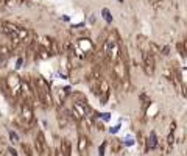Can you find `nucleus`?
<instances>
[{"instance_id":"f3484780","label":"nucleus","mask_w":187,"mask_h":156,"mask_svg":"<svg viewBox=\"0 0 187 156\" xmlns=\"http://www.w3.org/2000/svg\"><path fill=\"white\" fill-rule=\"evenodd\" d=\"M150 3H151L153 6H158V5H161V3H162V0H150Z\"/></svg>"},{"instance_id":"9b49d317","label":"nucleus","mask_w":187,"mask_h":156,"mask_svg":"<svg viewBox=\"0 0 187 156\" xmlns=\"http://www.w3.org/2000/svg\"><path fill=\"white\" fill-rule=\"evenodd\" d=\"M58 126L61 130H66L69 126V117L66 116V112H62V114H61V111L58 112Z\"/></svg>"},{"instance_id":"f03ea898","label":"nucleus","mask_w":187,"mask_h":156,"mask_svg":"<svg viewBox=\"0 0 187 156\" xmlns=\"http://www.w3.org/2000/svg\"><path fill=\"white\" fill-rule=\"evenodd\" d=\"M142 69L147 77H153L156 72V58L150 52H142Z\"/></svg>"},{"instance_id":"9d476101","label":"nucleus","mask_w":187,"mask_h":156,"mask_svg":"<svg viewBox=\"0 0 187 156\" xmlns=\"http://www.w3.org/2000/svg\"><path fill=\"white\" fill-rule=\"evenodd\" d=\"M162 77L165 78L168 81H173V83H176V78H175V72H173L172 66H165L162 69Z\"/></svg>"},{"instance_id":"7ed1b4c3","label":"nucleus","mask_w":187,"mask_h":156,"mask_svg":"<svg viewBox=\"0 0 187 156\" xmlns=\"http://www.w3.org/2000/svg\"><path fill=\"white\" fill-rule=\"evenodd\" d=\"M34 150H36V153H38V156H52L50 147L47 145V141H45L42 131H38V134H36V139H34Z\"/></svg>"},{"instance_id":"f257e3e1","label":"nucleus","mask_w":187,"mask_h":156,"mask_svg":"<svg viewBox=\"0 0 187 156\" xmlns=\"http://www.w3.org/2000/svg\"><path fill=\"white\" fill-rule=\"evenodd\" d=\"M20 119H22V126H25L27 130L34 123V111H33V106L30 103L20 100ZM24 128V130H25Z\"/></svg>"},{"instance_id":"423d86ee","label":"nucleus","mask_w":187,"mask_h":156,"mask_svg":"<svg viewBox=\"0 0 187 156\" xmlns=\"http://www.w3.org/2000/svg\"><path fill=\"white\" fill-rule=\"evenodd\" d=\"M90 147V141H89V136L86 134H80L78 137V153H86Z\"/></svg>"},{"instance_id":"20e7f679","label":"nucleus","mask_w":187,"mask_h":156,"mask_svg":"<svg viewBox=\"0 0 187 156\" xmlns=\"http://www.w3.org/2000/svg\"><path fill=\"white\" fill-rule=\"evenodd\" d=\"M6 89L14 92V98H19V91H20V78L16 73H8V77L5 78Z\"/></svg>"},{"instance_id":"4468645a","label":"nucleus","mask_w":187,"mask_h":156,"mask_svg":"<svg viewBox=\"0 0 187 156\" xmlns=\"http://www.w3.org/2000/svg\"><path fill=\"white\" fill-rule=\"evenodd\" d=\"M22 150L25 151L27 156H34V155H33V148H31L28 144H25V142H22Z\"/></svg>"},{"instance_id":"dca6fc26","label":"nucleus","mask_w":187,"mask_h":156,"mask_svg":"<svg viewBox=\"0 0 187 156\" xmlns=\"http://www.w3.org/2000/svg\"><path fill=\"white\" fill-rule=\"evenodd\" d=\"M103 14H104V17H106V20L108 22H111L112 19H111V16H109V11L108 10H103Z\"/></svg>"},{"instance_id":"2eb2a0df","label":"nucleus","mask_w":187,"mask_h":156,"mask_svg":"<svg viewBox=\"0 0 187 156\" xmlns=\"http://www.w3.org/2000/svg\"><path fill=\"white\" fill-rule=\"evenodd\" d=\"M10 139L11 142H19V136H17L16 131H10Z\"/></svg>"},{"instance_id":"39448f33","label":"nucleus","mask_w":187,"mask_h":156,"mask_svg":"<svg viewBox=\"0 0 187 156\" xmlns=\"http://www.w3.org/2000/svg\"><path fill=\"white\" fill-rule=\"evenodd\" d=\"M98 91H100V95H98L100 103L102 105L108 103L109 97H111V84H109V81L103 78V80L98 83Z\"/></svg>"},{"instance_id":"6ab92c4d","label":"nucleus","mask_w":187,"mask_h":156,"mask_svg":"<svg viewBox=\"0 0 187 156\" xmlns=\"http://www.w3.org/2000/svg\"><path fill=\"white\" fill-rule=\"evenodd\" d=\"M118 2H123V0H118Z\"/></svg>"},{"instance_id":"f8f14e48","label":"nucleus","mask_w":187,"mask_h":156,"mask_svg":"<svg viewBox=\"0 0 187 156\" xmlns=\"http://www.w3.org/2000/svg\"><path fill=\"white\" fill-rule=\"evenodd\" d=\"M137 47L140 52H148V45H150V41H147L144 36H137Z\"/></svg>"},{"instance_id":"0eeeda50","label":"nucleus","mask_w":187,"mask_h":156,"mask_svg":"<svg viewBox=\"0 0 187 156\" xmlns=\"http://www.w3.org/2000/svg\"><path fill=\"white\" fill-rule=\"evenodd\" d=\"M59 151H61V156H72V144H70L69 139H62L61 141Z\"/></svg>"},{"instance_id":"a211bd4d","label":"nucleus","mask_w":187,"mask_h":156,"mask_svg":"<svg viewBox=\"0 0 187 156\" xmlns=\"http://www.w3.org/2000/svg\"><path fill=\"white\" fill-rule=\"evenodd\" d=\"M8 151H10V155H13V156H17V151H16L14 148H8Z\"/></svg>"},{"instance_id":"1a4fd4ad","label":"nucleus","mask_w":187,"mask_h":156,"mask_svg":"<svg viewBox=\"0 0 187 156\" xmlns=\"http://www.w3.org/2000/svg\"><path fill=\"white\" fill-rule=\"evenodd\" d=\"M175 131H176V123H175V122H172V125H170V131H168V137H167L168 150L173 148V145H175Z\"/></svg>"},{"instance_id":"6e6552de","label":"nucleus","mask_w":187,"mask_h":156,"mask_svg":"<svg viewBox=\"0 0 187 156\" xmlns=\"http://www.w3.org/2000/svg\"><path fill=\"white\" fill-rule=\"evenodd\" d=\"M69 95L74 98L75 103H80V105H83V106H88V105H89L88 98H86V95L83 92H70Z\"/></svg>"},{"instance_id":"ddd939ff","label":"nucleus","mask_w":187,"mask_h":156,"mask_svg":"<svg viewBox=\"0 0 187 156\" xmlns=\"http://www.w3.org/2000/svg\"><path fill=\"white\" fill-rule=\"evenodd\" d=\"M10 53H11V50L5 47V45H0V59H5L10 56Z\"/></svg>"}]
</instances>
